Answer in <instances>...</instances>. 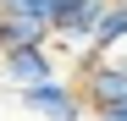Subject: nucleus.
I'll return each instance as SVG.
<instances>
[{"instance_id": "obj_1", "label": "nucleus", "mask_w": 127, "mask_h": 121, "mask_svg": "<svg viewBox=\"0 0 127 121\" xmlns=\"http://www.w3.org/2000/svg\"><path fill=\"white\" fill-rule=\"evenodd\" d=\"M83 99H89V110L127 99V50H105L99 55L94 44H83Z\"/></svg>"}, {"instance_id": "obj_2", "label": "nucleus", "mask_w": 127, "mask_h": 121, "mask_svg": "<svg viewBox=\"0 0 127 121\" xmlns=\"http://www.w3.org/2000/svg\"><path fill=\"white\" fill-rule=\"evenodd\" d=\"M17 99H22V110L44 116V121H83V116H89V99H83V88H72L66 77L28 83V88H17Z\"/></svg>"}, {"instance_id": "obj_3", "label": "nucleus", "mask_w": 127, "mask_h": 121, "mask_svg": "<svg viewBox=\"0 0 127 121\" xmlns=\"http://www.w3.org/2000/svg\"><path fill=\"white\" fill-rule=\"evenodd\" d=\"M44 77H61V72H55L50 44H17V50H6V55H0V83L28 88V83H44Z\"/></svg>"}, {"instance_id": "obj_4", "label": "nucleus", "mask_w": 127, "mask_h": 121, "mask_svg": "<svg viewBox=\"0 0 127 121\" xmlns=\"http://www.w3.org/2000/svg\"><path fill=\"white\" fill-rule=\"evenodd\" d=\"M50 22L44 17H22V11H0V55L17 44H50Z\"/></svg>"}, {"instance_id": "obj_5", "label": "nucleus", "mask_w": 127, "mask_h": 121, "mask_svg": "<svg viewBox=\"0 0 127 121\" xmlns=\"http://www.w3.org/2000/svg\"><path fill=\"white\" fill-rule=\"evenodd\" d=\"M122 44H127V0H111L99 28H94V50L105 55V50H122Z\"/></svg>"}, {"instance_id": "obj_6", "label": "nucleus", "mask_w": 127, "mask_h": 121, "mask_svg": "<svg viewBox=\"0 0 127 121\" xmlns=\"http://www.w3.org/2000/svg\"><path fill=\"white\" fill-rule=\"evenodd\" d=\"M94 116H99V121H127V99H122V105H99Z\"/></svg>"}]
</instances>
